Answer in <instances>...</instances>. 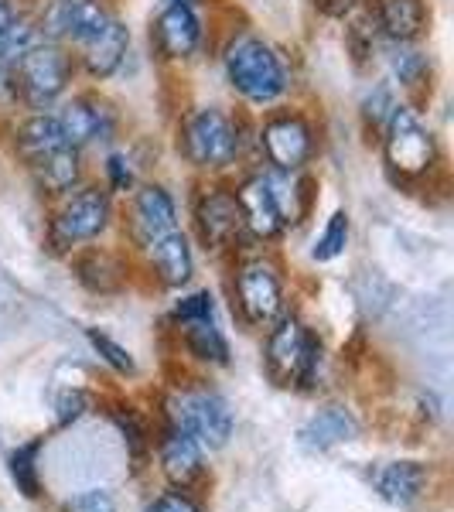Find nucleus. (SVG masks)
<instances>
[{"mask_svg": "<svg viewBox=\"0 0 454 512\" xmlns=\"http://www.w3.org/2000/svg\"><path fill=\"white\" fill-rule=\"evenodd\" d=\"M216 59L226 89L233 93L239 110L267 113L294 96V62L284 45L267 38L257 28H226L219 35Z\"/></svg>", "mask_w": 454, "mask_h": 512, "instance_id": "nucleus-1", "label": "nucleus"}, {"mask_svg": "<svg viewBox=\"0 0 454 512\" xmlns=\"http://www.w3.org/2000/svg\"><path fill=\"white\" fill-rule=\"evenodd\" d=\"M48 205L52 209L45 216V250L62 260H69L82 246L103 243L120 222V198L106 192L99 178L82 181L79 188Z\"/></svg>", "mask_w": 454, "mask_h": 512, "instance_id": "nucleus-4", "label": "nucleus"}, {"mask_svg": "<svg viewBox=\"0 0 454 512\" xmlns=\"http://www.w3.org/2000/svg\"><path fill=\"white\" fill-rule=\"evenodd\" d=\"M359 14L383 45H420L431 31V0H362Z\"/></svg>", "mask_w": 454, "mask_h": 512, "instance_id": "nucleus-17", "label": "nucleus"}, {"mask_svg": "<svg viewBox=\"0 0 454 512\" xmlns=\"http://www.w3.org/2000/svg\"><path fill=\"white\" fill-rule=\"evenodd\" d=\"M120 222L123 239L130 243V253L140 256L151 243H158L161 236L181 229V205L178 195L171 192V185H164L161 178H140L137 188L127 198H120Z\"/></svg>", "mask_w": 454, "mask_h": 512, "instance_id": "nucleus-12", "label": "nucleus"}, {"mask_svg": "<svg viewBox=\"0 0 454 512\" xmlns=\"http://www.w3.org/2000/svg\"><path fill=\"white\" fill-rule=\"evenodd\" d=\"M72 55H76L79 65V79H86L89 86H103V82L117 79L127 69L130 55H134V31H130V24L117 11L103 24L99 35H93Z\"/></svg>", "mask_w": 454, "mask_h": 512, "instance_id": "nucleus-16", "label": "nucleus"}, {"mask_svg": "<svg viewBox=\"0 0 454 512\" xmlns=\"http://www.w3.org/2000/svg\"><path fill=\"white\" fill-rule=\"evenodd\" d=\"M62 512H117V499H113L110 489H86L72 495Z\"/></svg>", "mask_w": 454, "mask_h": 512, "instance_id": "nucleus-37", "label": "nucleus"}, {"mask_svg": "<svg viewBox=\"0 0 454 512\" xmlns=\"http://www.w3.org/2000/svg\"><path fill=\"white\" fill-rule=\"evenodd\" d=\"M4 140H7L11 158L18 161L24 171L65 144L55 113H18V117H11L4 123Z\"/></svg>", "mask_w": 454, "mask_h": 512, "instance_id": "nucleus-19", "label": "nucleus"}, {"mask_svg": "<svg viewBox=\"0 0 454 512\" xmlns=\"http://www.w3.org/2000/svg\"><path fill=\"white\" fill-rule=\"evenodd\" d=\"M379 158H383L386 178L396 188H431L437 178L448 175L444 168V144L434 127L424 120V110L407 99L396 103L386 120L383 134L376 140Z\"/></svg>", "mask_w": 454, "mask_h": 512, "instance_id": "nucleus-3", "label": "nucleus"}, {"mask_svg": "<svg viewBox=\"0 0 454 512\" xmlns=\"http://www.w3.org/2000/svg\"><path fill=\"white\" fill-rule=\"evenodd\" d=\"M216 308H219L216 294H212L209 287H195V291H185L171 304L168 321H171V328L195 325V321H216Z\"/></svg>", "mask_w": 454, "mask_h": 512, "instance_id": "nucleus-33", "label": "nucleus"}, {"mask_svg": "<svg viewBox=\"0 0 454 512\" xmlns=\"http://www.w3.org/2000/svg\"><path fill=\"white\" fill-rule=\"evenodd\" d=\"M110 420L117 424V431L123 434V441H127V448H130V454H134V461H144L147 451H151V434H147L144 420L137 417V410L117 407V410H110Z\"/></svg>", "mask_w": 454, "mask_h": 512, "instance_id": "nucleus-34", "label": "nucleus"}, {"mask_svg": "<svg viewBox=\"0 0 454 512\" xmlns=\"http://www.w3.org/2000/svg\"><path fill=\"white\" fill-rule=\"evenodd\" d=\"M72 274L89 294H117L130 280V256L123 250H110V246H82L69 256Z\"/></svg>", "mask_w": 454, "mask_h": 512, "instance_id": "nucleus-20", "label": "nucleus"}, {"mask_svg": "<svg viewBox=\"0 0 454 512\" xmlns=\"http://www.w3.org/2000/svg\"><path fill=\"white\" fill-rule=\"evenodd\" d=\"M263 366L267 376L284 390L311 393L318 386L321 359H325V342L301 311L287 308L274 325L263 332Z\"/></svg>", "mask_w": 454, "mask_h": 512, "instance_id": "nucleus-7", "label": "nucleus"}, {"mask_svg": "<svg viewBox=\"0 0 454 512\" xmlns=\"http://www.w3.org/2000/svg\"><path fill=\"white\" fill-rule=\"evenodd\" d=\"M41 451H45V437L24 441L11 454H7V475H11L14 489H18L28 502H38L41 495H45V485H41V468H38Z\"/></svg>", "mask_w": 454, "mask_h": 512, "instance_id": "nucleus-29", "label": "nucleus"}, {"mask_svg": "<svg viewBox=\"0 0 454 512\" xmlns=\"http://www.w3.org/2000/svg\"><path fill=\"white\" fill-rule=\"evenodd\" d=\"M321 158V123L297 103H280L253 117V164L280 175L311 171Z\"/></svg>", "mask_w": 454, "mask_h": 512, "instance_id": "nucleus-5", "label": "nucleus"}, {"mask_svg": "<svg viewBox=\"0 0 454 512\" xmlns=\"http://www.w3.org/2000/svg\"><path fill=\"white\" fill-rule=\"evenodd\" d=\"M35 4H38V0H0V35H4V31L11 28L21 14L35 11Z\"/></svg>", "mask_w": 454, "mask_h": 512, "instance_id": "nucleus-40", "label": "nucleus"}, {"mask_svg": "<svg viewBox=\"0 0 454 512\" xmlns=\"http://www.w3.org/2000/svg\"><path fill=\"white\" fill-rule=\"evenodd\" d=\"M55 120L62 127V137L69 147L79 151H96V147H113L123 137V113L99 86L72 89L69 96L55 106Z\"/></svg>", "mask_w": 454, "mask_h": 512, "instance_id": "nucleus-11", "label": "nucleus"}, {"mask_svg": "<svg viewBox=\"0 0 454 512\" xmlns=\"http://www.w3.org/2000/svg\"><path fill=\"white\" fill-rule=\"evenodd\" d=\"M21 113V99H18V72L14 65L0 62V123H7L11 117Z\"/></svg>", "mask_w": 454, "mask_h": 512, "instance_id": "nucleus-36", "label": "nucleus"}, {"mask_svg": "<svg viewBox=\"0 0 454 512\" xmlns=\"http://www.w3.org/2000/svg\"><path fill=\"white\" fill-rule=\"evenodd\" d=\"M400 99L403 96L396 93V86L390 79H373V86L362 93L359 106H356V117H359V127H362V134H366L369 144H376L379 140L386 120H390V113L396 110Z\"/></svg>", "mask_w": 454, "mask_h": 512, "instance_id": "nucleus-28", "label": "nucleus"}, {"mask_svg": "<svg viewBox=\"0 0 454 512\" xmlns=\"http://www.w3.org/2000/svg\"><path fill=\"white\" fill-rule=\"evenodd\" d=\"M175 154L195 178H233L253 164V113L192 103L175 117Z\"/></svg>", "mask_w": 454, "mask_h": 512, "instance_id": "nucleus-2", "label": "nucleus"}, {"mask_svg": "<svg viewBox=\"0 0 454 512\" xmlns=\"http://www.w3.org/2000/svg\"><path fill=\"white\" fill-rule=\"evenodd\" d=\"M359 434V424L356 417L349 414L345 407H321L308 424L301 427V444L308 451H332L335 444H345Z\"/></svg>", "mask_w": 454, "mask_h": 512, "instance_id": "nucleus-27", "label": "nucleus"}, {"mask_svg": "<svg viewBox=\"0 0 454 512\" xmlns=\"http://www.w3.org/2000/svg\"><path fill=\"white\" fill-rule=\"evenodd\" d=\"M345 55H349L352 69L356 72H373L376 59L383 55V41L373 31V24H369L362 14H352L349 21H345Z\"/></svg>", "mask_w": 454, "mask_h": 512, "instance_id": "nucleus-30", "label": "nucleus"}, {"mask_svg": "<svg viewBox=\"0 0 454 512\" xmlns=\"http://www.w3.org/2000/svg\"><path fill=\"white\" fill-rule=\"evenodd\" d=\"M113 14H117L113 0H38L35 4V24L41 38L72 48V52L99 35Z\"/></svg>", "mask_w": 454, "mask_h": 512, "instance_id": "nucleus-15", "label": "nucleus"}, {"mask_svg": "<svg viewBox=\"0 0 454 512\" xmlns=\"http://www.w3.org/2000/svg\"><path fill=\"white\" fill-rule=\"evenodd\" d=\"M212 38V21L198 0H164L147 28L151 52L164 69H185L198 62Z\"/></svg>", "mask_w": 454, "mask_h": 512, "instance_id": "nucleus-9", "label": "nucleus"}, {"mask_svg": "<svg viewBox=\"0 0 454 512\" xmlns=\"http://www.w3.org/2000/svg\"><path fill=\"white\" fill-rule=\"evenodd\" d=\"M373 485H376V495L386 502V506L410 509L427 495L431 468H427L424 461H390V465H383L376 472Z\"/></svg>", "mask_w": 454, "mask_h": 512, "instance_id": "nucleus-24", "label": "nucleus"}, {"mask_svg": "<svg viewBox=\"0 0 454 512\" xmlns=\"http://www.w3.org/2000/svg\"><path fill=\"white\" fill-rule=\"evenodd\" d=\"M14 72H18L21 113H52L79 82L72 48L55 45V41H38Z\"/></svg>", "mask_w": 454, "mask_h": 512, "instance_id": "nucleus-10", "label": "nucleus"}, {"mask_svg": "<svg viewBox=\"0 0 454 512\" xmlns=\"http://www.w3.org/2000/svg\"><path fill=\"white\" fill-rule=\"evenodd\" d=\"M198 4H205V0H198Z\"/></svg>", "mask_w": 454, "mask_h": 512, "instance_id": "nucleus-41", "label": "nucleus"}, {"mask_svg": "<svg viewBox=\"0 0 454 512\" xmlns=\"http://www.w3.org/2000/svg\"><path fill=\"white\" fill-rule=\"evenodd\" d=\"M24 175L31 178V185H35V192L45 198V202H55V198L69 195L72 188H79L82 181H89V161H86V151H79V147H69L62 144L59 151H52L48 158H41L31 164Z\"/></svg>", "mask_w": 454, "mask_h": 512, "instance_id": "nucleus-21", "label": "nucleus"}, {"mask_svg": "<svg viewBox=\"0 0 454 512\" xmlns=\"http://www.w3.org/2000/svg\"><path fill=\"white\" fill-rule=\"evenodd\" d=\"M93 393L82 390V386H69V390H62L59 396H55V427L59 431H65V427L79 424L82 417L93 410Z\"/></svg>", "mask_w": 454, "mask_h": 512, "instance_id": "nucleus-35", "label": "nucleus"}, {"mask_svg": "<svg viewBox=\"0 0 454 512\" xmlns=\"http://www.w3.org/2000/svg\"><path fill=\"white\" fill-rule=\"evenodd\" d=\"M188 219H192L188 236L205 253L236 256L243 250H253L233 192V178H195L192 198H188Z\"/></svg>", "mask_w": 454, "mask_h": 512, "instance_id": "nucleus-8", "label": "nucleus"}, {"mask_svg": "<svg viewBox=\"0 0 454 512\" xmlns=\"http://www.w3.org/2000/svg\"><path fill=\"white\" fill-rule=\"evenodd\" d=\"M144 512H205V509L195 495H188V489H168V492L154 495Z\"/></svg>", "mask_w": 454, "mask_h": 512, "instance_id": "nucleus-38", "label": "nucleus"}, {"mask_svg": "<svg viewBox=\"0 0 454 512\" xmlns=\"http://www.w3.org/2000/svg\"><path fill=\"white\" fill-rule=\"evenodd\" d=\"M178 332V345L195 366L202 369H229L233 366V345H229L226 332L216 325V321H195V325H181Z\"/></svg>", "mask_w": 454, "mask_h": 512, "instance_id": "nucleus-25", "label": "nucleus"}, {"mask_svg": "<svg viewBox=\"0 0 454 512\" xmlns=\"http://www.w3.org/2000/svg\"><path fill=\"white\" fill-rule=\"evenodd\" d=\"M229 301L246 328L267 332L287 311V274L274 250H243L233 256L229 270Z\"/></svg>", "mask_w": 454, "mask_h": 512, "instance_id": "nucleus-6", "label": "nucleus"}, {"mask_svg": "<svg viewBox=\"0 0 454 512\" xmlns=\"http://www.w3.org/2000/svg\"><path fill=\"white\" fill-rule=\"evenodd\" d=\"M349 243H352V216H349V209H335L332 216L325 219L315 243H311V263L325 267V263L342 260V256L349 253Z\"/></svg>", "mask_w": 454, "mask_h": 512, "instance_id": "nucleus-31", "label": "nucleus"}, {"mask_svg": "<svg viewBox=\"0 0 454 512\" xmlns=\"http://www.w3.org/2000/svg\"><path fill=\"white\" fill-rule=\"evenodd\" d=\"M86 342H89V349L99 355V362L110 366L117 376H123V379L137 376V359L130 355L127 345H120L110 332H103V328H86Z\"/></svg>", "mask_w": 454, "mask_h": 512, "instance_id": "nucleus-32", "label": "nucleus"}, {"mask_svg": "<svg viewBox=\"0 0 454 512\" xmlns=\"http://www.w3.org/2000/svg\"><path fill=\"white\" fill-rule=\"evenodd\" d=\"M164 410H168L171 427L195 437L209 451L226 448L229 437H233V407H229V400L216 386L202 383V379H192L188 386L171 393Z\"/></svg>", "mask_w": 454, "mask_h": 512, "instance_id": "nucleus-14", "label": "nucleus"}, {"mask_svg": "<svg viewBox=\"0 0 454 512\" xmlns=\"http://www.w3.org/2000/svg\"><path fill=\"white\" fill-rule=\"evenodd\" d=\"M311 11L318 14L321 21H335V24H345L352 14H359V4L362 0H308Z\"/></svg>", "mask_w": 454, "mask_h": 512, "instance_id": "nucleus-39", "label": "nucleus"}, {"mask_svg": "<svg viewBox=\"0 0 454 512\" xmlns=\"http://www.w3.org/2000/svg\"><path fill=\"white\" fill-rule=\"evenodd\" d=\"M144 168L147 161L137 144H113L99 158V181H103L113 198H127L137 188V181L147 178Z\"/></svg>", "mask_w": 454, "mask_h": 512, "instance_id": "nucleus-26", "label": "nucleus"}, {"mask_svg": "<svg viewBox=\"0 0 454 512\" xmlns=\"http://www.w3.org/2000/svg\"><path fill=\"white\" fill-rule=\"evenodd\" d=\"M158 468L171 489H192L205 475V448L185 431L164 424L158 437Z\"/></svg>", "mask_w": 454, "mask_h": 512, "instance_id": "nucleus-22", "label": "nucleus"}, {"mask_svg": "<svg viewBox=\"0 0 454 512\" xmlns=\"http://www.w3.org/2000/svg\"><path fill=\"white\" fill-rule=\"evenodd\" d=\"M233 192L253 246L270 250L284 236H291V222H287L284 202H280L274 171L263 168V164H246L243 171L233 175Z\"/></svg>", "mask_w": 454, "mask_h": 512, "instance_id": "nucleus-13", "label": "nucleus"}, {"mask_svg": "<svg viewBox=\"0 0 454 512\" xmlns=\"http://www.w3.org/2000/svg\"><path fill=\"white\" fill-rule=\"evenodd\" d=\"M140 260H144V270L151 274V280L158 287H164V291H185L198 270L195 239L181 226L175 233L161 236L158 243L147 246V250L140 253Z\"/></svg>", "mask_w": 454, "mask_h": 512, "instance_id": "nucleus-18", "label": "nucleus"}, {"mask_svg": "<svg viewBox=\"0 0 454 512\" xmlns=\"http://www.w3.org/2000/svg\"><path fill=\"white\" fill-rule=\"evenodd\" d=\"M390 82L407 103L424 106L434 86V59L420 45H383Z\"/></svg>", "mask_w": 454, "mask_h": 512, "instance_id": "nucleus-23", "label": "nucleus"}]
</instances>
